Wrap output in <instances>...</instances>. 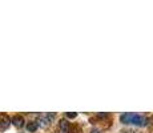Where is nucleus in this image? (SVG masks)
I'll use <instances>...</instances> for the list:
<instances>
[{
    "instance_id": "5",
    "label": "nucleus",
    "mask_w": 153,
    "mask_h": 133,
    "mask_svg": "<svg viewBox=\"0 0 153 133\" xmlns=\"http://www.w3.org/2000/svg\"><path fill=\"white\" fill-rule=\"evenodd\" d=\"M37 128H39V123H36V121H31V123L27 124V131L28 132H36Z\"/></svg>"
},
{
    "instance_id": "7",
    "label": "nucleus",
    "mask_w": 153,
    "mask_h": 133,
    "mask_svg": "<svg viewBox=\"0 0 153 133\" xmlns=\"http://www.w3.org/2000/svg\"><path fill=\"white\" fill-rule=\"evenodd\" d=\"M76 116H77L76 112H68V113H67V117H68V119H75Z\"/></svg>"
},
{
    "instance_id": "3",
    "label": "nucleus",
    "mask_w": 153,
    "mask_h": 133,
    "mask_svg": "<svg viewBox=\"0 0 153 133\" xmlns=\"http://www.w3.org/2000/svg\"><path fill=\"white\" fill-rule=\"evenodd\" d=\"M12 123L15 126H17V128H22L23 125H24V117L20 116V114H16V116L12 117Z\"/></svg>"
},
{
    "instance_id": "4",
    "label": "nucleus",
    "mask_w": 153,
    "mask_h": 133,
    "mask_svg": "<svg viewBox=\"0 0 153 133\" xmlns=\"http://www.w3.org/2000/svg\"><path fill=\"white\" fill-rule=\"evenodd\" d=\"M59 126H60V129H61V132H63V133H68L69 128H71L69 123L67 120H61L60 123H59Z\"/></svg>"
},
{
    "instance_id": "9",
    "label": "nucleus",
    "mask_w": 153,
    "mask_h": 133,
    "mask_svg": "<svg viewBox=\"0 0 153 133\" xmlns=\"http://www.w3.org/2000/svg\"><path fill=\"white\" fill-rule=\"evenodd\" d=\"M91 133H101V132H100V131H97V129H93V131L91 132Z\"/></svg>"
},
{
    "instance_id": "1",
    "label": "nucleus",
    "mask_w": 153,
    "mask_h": 133,
    "mask_svg": "<svg viewBox=\"0 0 153 133\" xmlns=\"http://www.w3.org/2000/svg\"><path fill=\"white\" fill-rule=\"evenodd\" d=\"M120 120H121L123 124H136V125H141V126L146 125V123H148L146 119H144L143 116L136 113H124L121 114Z\"/></svg>"
},
{
    "instance_id": "8",
    "label": "nucleus",
    "mask_w": 153,
    "mask_h": 133,
    "mask_svg": "<svg viewBox=\"0 0 153 133\" xmlns=\"http://www.w3.org/2000/svg\"><path fill=\"white\" fill-rule=\"evenodd\" d=\"M99 117H107V113H99Z\"/></svg>"
},
{
    "instance_id": "2",
    "label": "nucleus",
    "mask_w": 153,
    "mask_h": 133,
    "mask_svg": "<svg viewBox=\"0 0 153 133\" xmlns=\"http://www.w3.org/2000/svg\"><path fill=\"white\" fill-rule=\"evenodd\" d=\"M10 124H11V119L7 116V114H0V132H3V131H5V129L10 126Z\"/></svg>"
},
{
    "instance_id": "6",
    "label": "nucleus",
    "mask_w": 153,
    "mask_h": 133,
    "mask_svg": "<svg viewBox=\"0 0 153 133\" xmlns=\"http://www.w3.org/2000/svg\"><path fill=\"white\" fill-rule=\"evenodd\" d=\"M48 123H51V121L48 120V117H43V119H40V121H39V125H42V126H47L48 125Z\"/></svg>"
}]
</instances>
